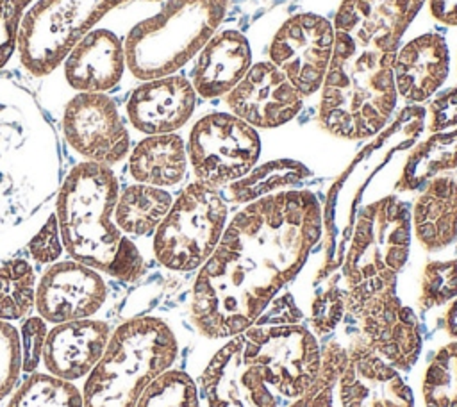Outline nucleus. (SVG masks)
<instances>
[{
    "mask_svg": "<svg viewBox=\"0 0 457 407\" xmlns=\"http://www.w3.org/2000/svg\"><path fill=\"white\" fill-rule=\"evenodd\" d=\"M62 132L84 161L104 166L121 162L130 150L118 104L107 93H75L62 111Z\"/></svg>",
    "mask_w": 457,
    "mask_h": 407,
    "instance_id": "obj_12",
    "label": "nucleus"
},
{
    "mask_svg": "<svg viewBox=\"0 0 457 407\" xmlns=\"http://www.w3.org/2000/svg\"><path fill=\"white\" fill-rule=\"evenodd\" d=\"M62 75L77 93H107L127 70L123 39L109 29L89 30L61 62Z\"/></svg>",
    "mask_w": 457,
    "mask_h": 407,
    "instance_id": "obj_19",
    "label": "nucleus"
},
{
    "mask_svg": "<svg viewBox=\"0 0 457 407\" xmlns=\"http://www.w3.org/2000/svg\"><path fill=\"white\" fill-rule=\"evenodd\" d=\"M345 312V289L334 282L327 291L318 293L311 303V325L316 334L330 332L343 318Z\"/></svg>",
    "mask_w": 457,
    "mask_h": 407,
    "instance_id": "obj_34",
    "label": "nucleus"
},
{
    "mask_svg": "<svg viewBox=\"0 0 457 407\" xmlns=\"http://www.w3.org/2000/svg\"><path fill=\"white\" fill-rule=\"evenodd\" d=\"M414 236L428 252H439L457 239V179H430L411 212Z\"/></svg>",
    "mask_w": 457,
    "mask_h": 407,
    "instance_id": "obj_23",
    "label": "nucleus"
},
{
    "mask_svg": "<svg viewBox=\"0 0 457 407\" xmlns=\"http://www.w3.org/2000/svg\"><path fill=\"white\" fill-rule=\"evenodd\" d=\"M20 20V14L9 11L5 5L0 4V70L16 52Z\"/></svg>",
    "mask_w": 457,
    "mask_h": 407,
    "instance_id": "obj_39",
    "label": "nucleus"
},
{
    "mask_svg": "<svg viewBox=\"0 0 457 407\" xmlns=\"http://www.w3.org/2000/svg\"><path fill=\"white\" fill-rule=\"evenodd\" d=\"M36 273L27 259L0 264V321L25 318L36 305Z\"/></svg>",
    "mask_w": 457,
    "mask_h": 407,
    "instance_id": "obj_27",
    "label": "nucleus"
},
{
    "mask_svg": "<svg viewBox=\"0 0 457 407\" xmlns=\"http://www.w3.org/2000/svg\"><path fill=\"white\" fill-rule=\"evenodd\" d=\"M348 362L337 378L343 407H414L412 393L396 368L362 339L346 348Z\"/></svg>",
    "mask_w": 457,
    "mask_h": 407,
    "instance_id": "obj_16",
    "label": "nucleus"
},
{
    "mask_svg": "<svg viewBox=\"0 0 457 407\" xmlns=\"http://www.w3.org/2000/svg\"><path fill=\"white\" fill-rule=\"evenodd\" d=\"M228 0H168L125 39V62L137 80L173 75L216 34Z\"/></svg>",
    "mask_w": 457,
    "mask_h": 407,
    "instance_id": "obj_8",
    "label": "nucleus"
},
{
    "mask_svg": "<svg viewBox=\"0 0 457 407\" xmlns=\"http://www.w3.org/2000/svg\"><path fill=\"white\" fill-rule=\"evenodd\" d=\"M227 204L216 187L187 184L154 232V255L171 271L198 270L214 252L227 223Z\"/></svg>",
    "mask_w": 457,
    "mask_h": 407,
    "instance_id": "obj_9",
    "label": "nucleus"
},
{
    "mask_svg": "<svg viewBox=\"0 0 457 407\" xmlns=\"http://www.w3.org/2000/svg\"><path fill=\"white\" fill-rule=\"evenodd\" d=\"M179 355L171 327L154 316L123 321L89 371L82 387V407H136L141 393Z\"/></svg>",
    "mask_w": 457,
    "mask_h": 407,
    "instance_id": "obj_6",
    "label": "nucleus"
},
{
    "mask_svg": "<svg viewBox=\"0 0 457 407\" xmlns=\"http://www.w3.org/2000/svg\"><path fill=\"white\" fill-rule=\"evenodd\" d=\"M109 336V325L100 320L59 323L46 334L43 364L48 373L70 382L87 377L100 361Z\"/></svg>",
    "mask_w": 457,
    "mask_h": 407,
    "instance_id": "obj_20",
    "label": "nucleus"
},
{
    "mask_svg": "<svg viewBox=\"0 0 457 407\" xmlns=\"http://www.w3.org/2000/svg\"><path fill=\"white\" fill-rule=\"evenodd\" d=\"M421 393L425 407H457V341L436 352L425 370Z\"/></svg>",
    "mask_w": 457,
    "mask_h": 407,
    "instance_id": "obj_30",
    "label": "nucleus"
},
{
    "mask_svg": "<svg viewBox=\"0 0 457 407\" xmlns=\"http://www.w3.org/2000/svg\"><path fill=\"white\" fill-rule=\"evenodd\" d=\"M118 195L120 186L111 166L82 161L66 173L57 189L55 218L62 246L73 261L136 282L145 273V259L114 223Z\"/></svg>",
    "mask_w": 457,
    "mask_h": 407,
    "instance_id": "obj_4",
    "label": "nucleus"
},
{
    "mask_svg": "<svg viewBox=\"0 0 457 407\" xmlns=\"http://www.w3.org/2000/svg\"><path fill=\"white\" fill-rule=\"evenodd\" d=\"M20 371V334L7 321H0V402L14 387Z\"/></svg>",
    "mask_w": 457,
    "mask_h": 407,
    "instance_id": "obj_33",
    "label": "nucleus"
},
{
    "mask_svg": "<svg viewBox=\"0 0 457 407\" xmlns=\"http://www.w3.org/2000/svg\"><path fill=\"white\" fill-rule=\"evenodd\" d=\"M395 54L334 30V52L320 102L325 130L337 137L362 139L386 125L396 104Z\"/></svg>",
    "mask_w": 457,
    "mask_h": 407,
    "instance_id": "obj_5",
    "label": "nucleus"
},
{
    "mask_svg": "<svg viewBox=\"0 0 457 407\" xmlns=\"http://www.w3.org/2000/svg\"><path fill=\"white\" fill-rule=\"evenodd\" d=\"M334 52V27L318 14L291 16L270 45L271 62L298 93L312 95L325 80Z\"/></svg>",
    "mask_w": 457,
    "mask_h": 407,
    "instance_id": "obj_13",
    "label": "nucleus"
},
{
    "mask_svg": "<svg viewBox=\"0 0 457 407\" xmlns=\"http://www.w3.org/2000/svg\"><path fill=\"white\" fill-rule=\"evenodd\" d=\"M252 50L246 37L232 29L216 32L200 50L191 84L202 98H218L230 89L250 70Z\"/></svg>",
    "mask_w": 457,
    "mask_h": 407,
    "instance_id": "obj_21",
    "label": "nucleus"
},
{
    "mask_svg": "<svg viewBox=\"0 0 457 407\" xmlns=\"http://www.w3.org/2000/svg\"><path fill=\"white\" fill-rule=\"evenodd\" d=\"M441 325L445 327V330L452 336V337H457V298L452 302V305L448 307L446 314H445V320L441 321Z\"/></svg>",
    "mask_w": 457,
    "mask_h": 407,
    "instance_id": "obj_41",
    "label": "nucleus"
},
{
    "mask_svg": "<svg viewBox=\"0 0 457 407\" xmlns=\"http://www.w3.org/2000/svg\"><path fill=\"white\" fill-rule=\"evenodd\" d=\"M187 162L186 143L179 134H154L130 150L129 173L137 184L164 189L184 180Z\"/></svg>",
    "mask_w": 457,
    "mask_h": 407,
    "instance_id": "obj_24",
    "label": "nucleus"
},
{
    "mask_svg": "<svg viewBox=\"0 0 457 407\" xmlns=\"http://www.w3.org/2000/svg\"><path fill=\"white\" fill-rule=\"evenodd\" d=\"M302 320V311L296 307L291 293L277 295L253 325H295Z\"/></svg>",
    "mask_w": 457,
    "mask_h": 407,
    "instance_id": "obj_37",
    "label": "nucleus"
},
{
    "mask_svg": "<svg viewBox=\"0 0 457 407\" xmlns=\"http://www.w3.org/2000/svg\"><path fill=\"white\" fill-rule=\"evenodd\" d=\"M432 16L446 25H457V0H428Z\"/></svg>",
    "mask_w": 457,
    "mask_h": 407,
    "instance_id": "obj_40",
    "label": "nucleus"
},
{
    "mask_svg": "<svg viewBox=\"0 0 457 407\" xmlns=\"http://www.w3.org/2000/svg\"><path fill=\"white\" fill-rule=\"evenodd\" d=\"M186 150L196 180L220 187L250 173L259 159L261 141L241 118L211 112L193 125Z\"/></svg>",
    "mask_w": 457,
    "mask_h": 407,
    "instance_id": "obj_11",
    "label": "nucleus"
},
{
    "mask_svg": "<svg viewBox=\"0 0 457 407\" xmlns=\"http://www.w3.org/2000/svg\"><path fill=\"white\" fill-rule=\"evenodd\" d=\"M448 68L450 57L445 39L436 32L418 36L395 54L396 93L409 102H423L445 82Z\"/></svg>",
    "mask_w": 457,
    "mask_h": 407,
    "instance_id": "obj_22",
    "label": "nucleus"
},
{
    "mask_svg": "<svg viewBox=\"0 0 457 407\" xmlns=\"http://www.w3.org/2000/svg\"><path fill=\"white\" fill-rule=\"evenodd\" d=\"M411 228V207L396 196L361 209L341 268L345 311H353L377 293L395 291L396 275L409 257Z\"/></svg>",
    "mask_w": 457,
    "mask_h": 407,
    "instance_id": "obj_7",
    "label": "nucleus"
},
{
    "mask_svg": "<svg viewBox=\"0 0 457 407\" xmlns=\"http://www.w3.org/2000/svg\"><path fill=\"white\" fill-rule=\"evenodd\" d=\"M173 204L171 195L155 186L132 184L127 186L116 200L114 223L123 234L148 236L154 234L159 223L168 214Z\"/></svg>",
    "mask_w": 457,
    "mask_h": 407,
    "instance_id": "obj_25",
    "label": "nucleus"
},
{
    "mask_svg": "<svg viewBox=\"0 0 457 407\" xmlns=\"http://www.w3.org/2000/svg\"><path fill=\"white\" fill-rule=\"evenodd\" d=\"M30 2H32V0H0L2 5H5L9 11L20 14V16H23L25 7H27Z\"/></svg>",
    "mask_w": 457,
    "mask_h": 407,
    "instance_id": "obj_42",
    "label": "nucleus"
},
{
    "mask_svg": "<svg viewBox=\"0 0 457 407\" xmlns=\"http://www.w3.org/2000/svg\"><path fill=\"white\" fill-rule=\"evenodd\" d=\"M46 323L41 316H29L20 328V353L21 371L34 373L43 359V346L46 339Z\"/></svg>",
    "mask_w": 457,
    "mask_h": 407,
    "instance_id": "obj_35",
    "label": "nucleus"
},
{
    "mask_svg": "<svg viewBox=\"0 0 457 407\" xmlns=\"http://www.w3.org/2000/svg\"><path fill=\"white\" fill-rule=\"evenodd\" d=\"M107 287L100 273L73 259L52 262L36 286V309L54 325L86 320L105 303Z\"/></svg>",
    "mask_w": 457,
    "mask_h": 407,
    "instance_id": "obj_14",
    "label": "nucleus"
},
{
    "mask_svg": "<svg viewBox=\"0 0 457 407\" xmlns=\"http://www.w3.org/2000/svg\"><path fill=\"white\" fill-rule=\"evenodd\" d=\"M320 371V345L303 325H252L228 337L205 366L209 407H278L300 398Z\"/></svg>",
    "mask_w": 457,
    "mask_h": 407,
    "instance_id": "obj_2",
    "label": "nucleus"
},
{
    "mask_svg": "<svg viewBox=\"0 0 457 407\" xmlns=\"http://www.w3.org/2000/svg\"><path fill=\"white\" fill-rule=\"evenodd\" d=\"M59 186L54 125L29 89L0 79V236L30 220Z\"/></svg>",
    "mask_w": 457,
    "mask_h": 407,
    "instance_id": "obj_3",
    "label": "nucleus"
},
{
    "mask_svg": "<svg viewBox=\"0 0 457 407\" xmlns=\"http://www.w3.org/2000/svg\"><path fill=\"white\" fill-rule=\"evenodd\" d=\"M227 104L248 125L273 129L298 114L302 95L273 62H257L230 89Z\"/></svg>",
    "mask_w": 457,
    "mask_h": 407,
    "instance_id": "obj_15",
    "label": "nucleus"
},
{
    "mask_svg": "<svg viewBox=\"0 0 457 407\" xmlns=\"http://www.w3.org/2000/svg\"><path fill=\"white\" fill-rule=\"evenodd\" d=\"M127 0H37L18 25L16 55L34 77L57 70L102 16Z\"/></svg>",
    "mask_w": 457,
    "mask_h": 407,
    "instance_id": "obj_10",
    "label": "nucleus"
},
{
    "mask_svg": "<svg viewBox=\"0 0 457 407\" xmlns=\"http://www.w3.org/2000/svg\"><path fill=\"white\" fill-rule=\"evenodd\" d=\"M457 296V259L432 261L421 275L420 305L423 309L439 307Z\"/></svg>",
    "mask_w": 457,
    "mask_h": 407,
    "instance_id": "obj_32",
    "label": "nucleus"
},
{
    "mask_svg": "<svg viewBox=\"0 0 457 407\" xmlns=\"http://www.w3.org/2000/svg\"><path fill=\"white\" fill-rule=\"evenodd\" d=\"M453 168H457V129L452 132H437L420 143L411 152L402 177L396 182V189H418L441 171Z\"/></svg>",
    "mask_w": 457,
    "mask_h": 407,
    "instance_id": "obj_26",
    "label": "nucleus"
},
{
    "mask_svg": "<svg viewBox=\"0 0 457 407\" xmlns=\"http://www.w3.org/2000/svg\"><path fill=\"white\" fill-rule=\"evenodd\" d=\"M457 125V86L437 95L428 105V129L439 132Z\"/></svg>",
    "mask_w": 457,
    "mask_h": 407,
    "instance_id": "obj_38",
    "label": "nucleus"
},
{
    "mask_svg": "<svg viewBox=\"0 0 457 407\" xmlns=\"http://www.w3.org/2000/svg\"><path fill=\"white\" fill-rule=\"evenodd\" d=\"M309 175L307 168L295 161H275L246 173L239 180L228 184L230 200L252 202L264 195H271L275 189L289 187L302 182Z\"/></svg>",
    "mask_w": 457,
    "mask_h": 407,
    "instance_id": "obj_28",
    "label": "nucleus"
},
{
    "mask_svg": "<svg viewBox=\"0 0 457 407\" xmlns=\"http://www.w3.org/2000/svg\"><path fill=\"white\" fill-rule=\"evenodd\" d=\"M321 236V207L305 189L264 195L225 227L200 266L191 293V320L209 337H232L255 323L291 282Z\"/></svg>",
    "mask_w": 457,
    "mask_h": 407,
    "instance_id": "obj_1",
    "label": "nucleus"
},
{
    "mask_svg": "<svg viewBox=\"0 0 457 407\" xmlns=\"http://www.w3.org/2000/svg\"><path fill=\"white\" fill-rule=\"evenodd\" d=\"M7 407H82V393L70 380L52 373H30Z\"/></svg>",
    "mask_w": 457,
    "mask_h": 407,
    "instance_id": "obj_29",
    "label": "nucleus"
},
{
    "mask_svg": "<svg viewBox=\"0 0 457 407\" xmlns=\"http://www.w3.org/2000/svg\"><path fill=\"white\" fill-rule=\"evenodd\" d=\"M425 0H343L334 29L382 52L395 54Z\"/></svg>",
    "mask_w": 457,
    "mask_h": 407,
    "instance_id": "obj_18",
    "label": "nucleus"
},
{
    "mask_svg": "<svg viewBox=\"0 0 457 407\" xmlns=\"http://www.w3.org/2000/svg\"><path fill=\"white\" fill-rule=\"evenodd\" d=\"M136 407H200V402L193 378L170 368L146 386Z\"/></svg>",
    "mask_w": 457,
    "mask_h": 407,
    "instance_id": "obj_31",
    "label": "nucleus"
},
{
    "mask_svg": "<svg viewBox=\"0 0 457 407\" xmlns=\"http://www.w3.org/2000/svg\"><path fill=\"white\" fill-rule=\"evenodd\" d=\"M196 104L193 84L182 75L143 80L125 102V114L137 132L170 134L186 125Z\"/></svg>",
    "mask_w": 457,
    "mask_h": 407,
    "instance_id": "obj_17",
    "label": "nucleus"
},
{
    "mask_svg": "<svg viewBox=\"0 0 457 407\" xmlns=\"http://www.w3.org/2000/svg\"><path fill=\"white\" fill-rule=\"evenodd\" d=\"M62 250L64 246L61 241L57 218H55V212H52L46 218V221L41 225V228L27 243V252L34 262L52 264L61 257Z\"/></svg>",
    "mask_w": 457,
    "mask_h": 407,
    "instance_id": "obj_36",
    "label": "nucleus"
}]
</instances>
